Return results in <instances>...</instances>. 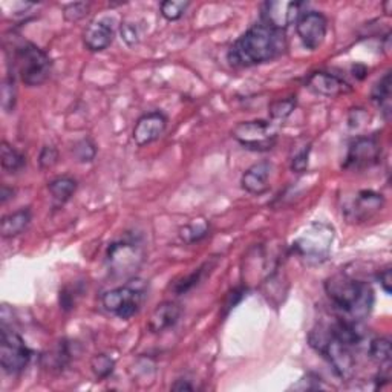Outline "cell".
<instances>
[{
	"label": "cell",
	"mask_w": 392,
	"mask_h": 392,
	"mask_svg": "<svg viewBox=\"0 0 392 392\" xmlns=\"http://www.w3.org/2000/svg\"><path fill=\"white\" fill-rule=\"evenodd\" d=\"M285 48L287 42L282 31L259 23L251 26L233 43L227 58L234 67H250L274 60Z\"/></svg>",
	"instance_id": "1"
},
{
	"label": "cell",
	"mask_w": 392,
	"mask_h": 392,
	"mask_svg": "<svg viewBox=\"0 0 392 392\" xmlns=\"http://www.w3.org/2000/svg\"><path fill=\"white\" fill-rule=\"evenodd\" d=\"M325 291L330 300L347 319H365L374 307V291L365 281L351 276L347 271L334 274L325 282Z\"/></svg>",
	"instance_id": "2"
},
{
	"label": "cell",
	"mask_w": 392,
	"mask_h": 392,
	"mask_svg": "<svg viewBox=\"0 0 392 392\" xmlns=\"http://www.w3.org/2000/svg\"><path fill=\"white\" fill-rule=\"evenodd\" d=\"M308 342L312 349H316L319 354L328 360V364L340 379L348 380L354 376V349L340 342L328 327H317L312 330L308 334Z\"/></svg>",
	"instance_id": "3"
},
{
	"label": "cell",
	"mask_w": 392,
	"mask_h": 392,
	"mask_svg": "<svg viewBox=\"0 0 392 392\" xmlns=\"http://www.w3.org/2000/svg\"><path fill=\"white\" fill-rule=\"evenodd\" d=\"M334 238L336 232L330 224L315 221L294 239L293 251L308 266H317L328 259Z\"/></svg>",
	"instance_id": "4"
},
{
	"label": "cell",
	"mask_w": 392,
	"mask_h": 392,
	"mask_svg": "<svg viewBox=\"0 0 392 392\" xmlns=\"http://www.w3.org/2000/svg\"><path fill=\"white\" fill-rule=\"evenodd\" d=\"M146 259L144 245L136 238H123L112 242L106 251V263L114 279L135 278Z\"/></svg>",
	"instance_id": "5"
},
{
	"label": "cell",
	"mask_w": 392,
	"mask_h": 392,
	"mask_svg": "<svg viewBox=\"0 0 392 392\" xmlns=\"http://www.w3.org/2000/svg\"><path fill=\"white\" fill-rule=\"evenodd\" d=\"M13 67L28 86H38L48 80L53 71L49 55L38 46L25 42L17 45L13 53Z\"/></svg>",
	"instance_id": "6"
},
{
	"label": "cell",
	"mask_w": 392,
	"mask_h": 392,
	"mask_svg": "<svg viewBox=\"0 0 392 392\" xmlns=\"http://www.w3.org/2000/svg\"><path fill=\"white\" fill-rule=\"evenodd\" d=\"M147 296V282L132 278L124 285L106 291L102 298L103 307L111 315L123 320H129L140 311Z\"/></svg>",
	"instance_id": "7"
},
{
	"label": "cell",
	"mask_w": 392,
	"mask_h": 392,
	"mask_svg": "<svg viewBox=\"0 0 392 392\" xmlns=\"http://www.w3.org/2000/svg\"><path fill=\"white\" fill-rule=\"evenodd\" d=\"M232 135L245 149L254 152L271 151L278 141L276 127L266 120L239 123L233 129Z\"/></svg>",
	"instance_id": "8"
},
{
	"label": "cell",
	"mask_w": 392,
	"mask_h": 392,
	"mask_svg": "<svg viewBox=\"0 0 392 392\" xmlns=\"http://www.w3.org/2000/svg\"><path fill=\"white\" fill-rule=\"evenodd\" d=\"M33 352L16 331L2 323L0 331V365L6 374H18L31 360Z\"/></svg>",
	"instance_id": "9"
},
{
	"label": "cell",
	"mask_w": 392,
	"mask_h": 392,
	"mask_svg": "<svg viewBox=\"0 0 392 392\" xmlns=\"http://www.w3.org/2000/svg\"><path fill=\"white\" fill-rule=\"evenodd\" d=\"M381 146L377 136H357L348 147L343 168L349 170H365L380 160Z\"/></svg>",
	"instance_id": "10"
},
{
	"label": "cell",
	"mask_w": 392,
	"mask_h": 392,
	"mask_svg": "<svg viewBox=\"0 0 392 392\" xmlns=\"http://www.w3.org/2000/svg\"><path fill=\"white\" fill-rule=\"evenodd\" d=\"M300 8L302 4L299 2H285V0L266 2L261 9L262 23L283 33L288 26L296 23L298 18L303 14Z\"/></svg>",
	"instance_id": "11"
},
{
	"label": "cell",
	"mask_w": 392,
	"mask_h": 392,
	"mask_svg": "<svg viewBox=\"0 0 392 392\" xmlns=\"http://www.w3.org/2000/svg\"><path fill=\"white\" fill-rule=\"evenodd\" d=\"M385 198L377 192L372 190H361L352 198L345 207H343V214L348 222L360 224L371 219L372 217L383 209Z\"/></svg>",
	"instance_id": "12"
},
{
	"label": "cell",
	"mask_w": 392,
	"mask_h": 392,
	"mask_svg": "<svg viewBox=\"0 0 392 392\" xmlns=\"http://www.w3.org/2000/svg\"><path fill=\"white\" fill-rule=\"evenodd\" d=\"M328 31L327 17L319 11L303 13L296 22V33L302 45L310 51H316L325 40Z\"/></svg>",
	"instance_id": "13"
},
{
	"label": "cell",
	"mask_w": 392,
	"mask_h": 392,
	"mask_svg": "<svg viewBox=\"0 0 392 392\" xmlns=\"http://www.w3.org/2000/svg\"><path fill=\"white\" fill-rule=\"evenodd\" d=\"M165 127H168V116L163 112L155 111L144 114L141 119H138V121L135 123L132 138L136 146L144 147L158 140L165 132Z\"/></svg>",
	"instance_id": "14"
},
{
	"label": "cell",
	"mask_w": 392,
	"mask_h": 392,
	"mask_svg": "<svg viewBox=\"0 0 392 392\" xmlns=\"http://www.w3.org/2000/svg\"><path fill=\"white\" fill-rule=\"evenodd\" d=\"M115 28L112 21H109L106 16L95 18L83 33V43L86 49L91 53H102L104 49L109 48L114 42Z\"/></svg>",
	"instance_id": "15"
},
{
	"label": "cell",
	"mask_w": 392,
	"mask_h": 392,
	"mask_svg": "<svg viewBox=\"0 0 392 392\" xmlns=\"http://www.w3.org/2000/svg\"><path fill=\"white\" fill-rule=\"evenodd\" d=\"M307 86L312 92L323 97H339L351 92V86L342 77L330 72H315L308 77Z\"/></svg>",
	"instance_id": "16"
},
{
	"label": "cell",
	"mask_w": 392,
	"mask_h": 392,
	"mask_svg": "<svg viewBox=\"0 0 392 392\" xmlns=\"http://www.w3.org/2000/svg\"><path fill=\"white\" fill-rule=\"evenodd\" d=\"M273 164L270 161H259L244 172L241 184L245 192L251 195H262L270 189V176Z\"/></svg>",
	"instance_id": "17"
},
{
	"label": "cell",
	"mask_w": 392,
	"mask_h": 392,
	"mask_svg": "<svg viewBox=\"0 0 392 392\" xmlns=\"http://www.w3.org/2000/svg\"><path fill=\"white\" fill-rule=\"evenodd\" d=\"M181 315L183 308L180 303L172 300L163 302L152 311L149 322H147V328H149V331L153 332V334H158V332L173 328L176 323H178Z\"/></svg>",
	"instance_id": "18"
},
{
	"label": "cell",
	"mask_w": 392,
	"mask_h": 392,
	"mask_svg": "<svg viewBox=\"0 0 392 392\" xmlns=\"http://www.w3.org/2000/svg\"><path fill=\"white\" fill-rule=\"evenodd\" d=\"M31 221L33 214L29 209H21L6 214V217H4L2 221H0V233H2V238L9 239L25 233Z\"/></svg>",
	"instance_id": "19"
},
{
	"label": "cell",
	"mask_w": 392,
	"mask_h": 392,
	"mask_svg": "<svg viewBox=\"0 0 392 392\" xmlns=\"http://www.w3.org/2000/svg\"><path fill=\"white\" fill-rule=\"evenodd\" d=\"M75 352L72 351V347L70 342H58L57 347H54L51 351H48L43 356V365L48 369L53 371H62L65 366L71 364Z\"/></svg>",
	"instance_id": "20"
},
{
	"label": "cell",
	"mask_w": 392,
	"mask_h": 392,
	"mask_svg": "<svg viewBox=\"0 0 392 392\" xmlns=\"http://www.w3.org/2000/svg\"><path fill=\"white\" fill-rule=\"evenodd\" d=\"M48 190L57 205H63L74 196L77 190V181L71 176H58L48 184Z\"/></svg>",
	"instance_id": "21"
},
{
	"label": "cell",
	"mask_w": 392,
	"mask_h": 392,
	"mask_svg": "<svg viewBox=\"0 0 392 392\" xmlns=\"http://www.w3.org/2000/svg\"><path fill=\"white\" fill-rule=\"evenodd\" d=\"M372 102L377 104L380 112L385 115V119L389 120L391 115V72L388 71L383 77L372 87L371 92Z\"/></svg>",
	"instance_id": "22"
},
{
	"label": "cell",
	"mask_w": 392,
	"mask_h": 392,
	"mask_svg": "<svg viewBox=\"0 0 392 392\" xmlns=\"http://www.w3.org/2000/svg\"><path fill=\"white\" fill-rule=\"evenodd\" d=\"M0 152H2V168H4V170H6L9 173H16V172H21L26 165L25 155L18 152L16 147L9 146L8 143H2Z\"/></svg>",
	"instance_id": "23"
},
{
	"label": "cell",
	"mask_w": 392,
	"mask_h": 392,
	"mask_svg": "<svg viewBox=\"0 0 392 392\" xmlns=\"http://www.w3.org/2000/svg\"><path fill=\"white\" fill-rule=\"evenodd\" d=\"M368 354H369V357L372 360L377 361L379 365L389 366L391 356H392L389 340L385 339V337H379V339L369 340V343H368Z\"/></svg>",
	"instance_id": "24"
},
{
	"label": "cell",
	"mask_w": 392,
	"mask_h": 392,
	"mask_svg": "<svg viewBox=\"0 0 392 392\" xmlns=\"http://www.w3.org/2000/svg\"><path fill=\"white\" fill-rule=\"evenodd\" d=\"M210 225L205 219H195L193 222L184 225V227L180 230V238L187 242V244H195L200 242L209 234Z\"/></svg>",
	"instance_id": "25"
},
{
	"label": "cell",
	"mask_w": 392,
	"mask_h": 392,
	"mask_svg": "<svg viewBox=\"0 0 392 392\" xmlns=\"http://www.w3.org/2000/svg\"><path fill=\"white\" fill-rule=\"evenodd\" d=\"M296 97H288V98H281V100L273 102L268 106V114L271 116V120L282 121L288 119V116L293 114V111L296 109Z\"/></svg>",
	"instance_id": "26"
},
{
	"label": "cell",
	"mask_w": 392,
	"mask_h": 392,
	"mask_svg": "<svg viewBox=\"0 0 392 392\" xmlns=\"http://www.w3.org/2000/svg\"><path fill=\"white\" fill-rule=\"evenodd\" d=\"M190 6L189 2H183V0H165L160 5V11L161 16L169 22L180 21V18L187 11V8Z\"/></svg>",
	"instance_id": "27"
},
{
	"label": "cell",
	"mask_w": 392,
	"mask_h": 392,
	"mask_svg": "<svg viewBox=\"0 0 392 392\" xmlns=\"http://www.w3.org/2000/svg\"><path fill=\"white\" fill-rule=\"evenodd\" d=\"M91 368L98 379H107L114 372L115 360L109 354L102 352V354H97L92 357Z\"/></svg>",
	"instance_id": "28"
},
{
	"label": "cell",
	"mask_w": 392,
	"mask_h": 392,
	"mask_svg": "<svg viewBox=\"0 0 392 392\" xmlns=\"http://www.w3.org/2000/svg\"><path fill=\"white\" fill-rule=\"evenodd\" d=\"M207 267H209V263H205V266L200 267L198 270H195L192 274H189V276H185L181 281L176 282L173 285V291L176 294H184V293L190 291L192 288H195L202 281L205 268H207Z\"/></svg>",
	"instance_id": "29"
},
{
	"label": "cell",
	"mask_w": 392,
	"mask_h": 392,
	"mask_svg": "<svg viewBox=\"0 0 392 392\" xmlns=\"http://www.w3.org/2000/svg\"><path fill=\"white\" fill-rule=\"evenodd\" d=\"M72 153L77 158V161L80 163H91L95 155H97V149H95V144L91 141V140H80L78 143H75L74 149H72Z\"/></svg>",
	"instance_id": "30"
},
{
	"label": "cell",
	"mask_w": 392,
	"mask_h": 392,
	"mask_svg": "<svg viewBox=\"0 0 392 392\" xmlns=\"http://www.w3.org/2000/svg\"><path fill=\"white\" fill-rule=\"evenodd\" d=\"M87 11H89V4L75 2V4H70L65 6L63 17L67 22H78V21H82L83 17H86Z\"/></svg>",
	"instance_id": "31"
},
{
	"label": "cell",
	"mask_w": 392,
	"mask_h": 392,
	"mask_svg": "<svg viewBox=\"0 0 392 392\" xmlns=\"http://www.w3.org/2000/svg\"><path fill=\"white\" fill-rule=\"evenodd\" d=\"M16 104V83L14 77H8L2 86V106L6 112H11Z\"/></svg>",
	"instance_id": "32"
},
{
	"label": "cell",
	"mask_w": 392,
	"mask_h": 392,
	"mask_svg": "<svg viewBox=\"0 0 392 392\" xmlns=\"http://www.w3.org/2000/svg\"><path fill=\"white\" fill-rule=\"evenodd\" d=\"M310 151L311 147L305 146L300 152L293 156L291 160V170L296 173H302L308 169V161H310Z\"/></svg>",
	"instance_id": "33"
},
{
	"label": "cell",
	"mask_w": 392,
	"mask_h": 392,
	"mask_svg": "<svg viewBox=\"0 0 392 392\" xmlns=\"http://www.w3.org/2000/svg\"><path fill=\"white\" fill-rule=\"evenodd\" d=\"M121 38L124 40V43L127 46H135L138 45L140 38H141V33H140V28L134 25V23H124L121 25Z\"/></svg>",
	"instance_id": "34"
},
{
	"label": "cell",
	"mask_w": 392,
	"mask_h": 392,
	"mask_svg": "<svg viewBox=\"0 0 392 392\" xmlns=\"http://www.w3.org/2000/svg\"><path fill=\"white\" fill-rule=\"evenodd\" d=\"M57 160H58V152L55 147L45 146L40 152V158H38V163H40L42 169H51L53 165H55Z\"/></svg>",
	"instance_id": "35"
},
{
	"label": "cell",
	"mask_w": 392,
	"mask_h": 392,
	"mask_svg": "<svg viewBox=\"0 0 392 392\" xmlns=\"http://www.w3.org/2000/svg\"><path fill=\"white\" fill-rule=\"evenodd\" d=\"M377 281H379L381 288H383V291L386 294L392 293V271H391V267H386L385 270H381L377 274Z\"/></svg>",
	"instance_id": "36"
},
{
	"label": "cell",
	"mask_w": 392,
	"mask_h": 392,
	"mask_svg": "<svg viewBox=\"0 0 392 392\" xmlns=\"http://www.w3.org/2000/svg\"><path fill=\"white\" fill-rule=\"evenodd\" d=\"M242 294H244V290H234V291L230 294V296H229V302L225 303V307L229 308V311H230L232 308H234V305H236V303L241 300Z\"/></svg>",
	"instance_id": "37"
},
{
	"label": "cell",
	"mask_w": 392,
	"mask_h": 392,
	"mask_svg": "<svg viewBox=\"0 0 392 392\" xmlns=\"http://www.w3.org/2000/svg\"><path fill=\"white\" fill-rule=\"evenodd\" d=\"M14 198V189L8 187V185H4L2 192H0V200H2V204H6L8 200Z\"/></svg>",
	"instance_id": "38"
},
{
	"label": "cell",
	"mask_w": 392,
	"mask_h": 392,
	"mask_svg": "<svg viewBox=\"0 0 392 392\" xmlns=\"http://www.w3.org/2000/svg\"><path fill=\"white\" fill-rule=\"evenodd\" d=\"M173 391H192L193 386L189 383L187 380H178L176 383L172 386Z\"/></svg>",
	"instance_id": "39"
},
{
	"label": "cell",
	"mask_w": 392,
	"mask_h": 392,
	"mask_svg": "<svg viewBox=\"0 0 392 392\" xmlns=\"http://www.w3.org/2000/svg\"><path fill=\"white\" fill-rule=\"evenodd\" d=\"M352 72H354V77H357L359 80H364L368 70L365 66H361V65H356V66H352Z\"/></svg>",
	"instance_id": "40"
}]
</instances>
